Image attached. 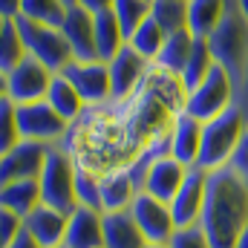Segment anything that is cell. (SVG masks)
I'll return each instance as SVG.
<instances>
[{
	"label": "cell",
	"instance_id": "cell-1",
	"mask_svg": "<svg viewBox=\"0 0 248 248\" xmlns=\"http://www.w3.org/2000/svg\"><path fill=\"white\" fill-rule=\"evenodd\" d=\"M199 228L214 248H237L248 228V179L240 176L231 165L208 170L205 208Z\"/></svg>",
	"mask_w": 248,
	"mask_h": 248
},
{
	"label": "cell",
	"instance_id": "cell-2",
	"mask_svg": "<svg viewBox=\"0 0 248 248\" xmlns=\"http://www.w3.org/2000/svg\"><path fill=\"white\" fill-rule=\"evenodd\" d=\"M205 41L211 46L214 61L222 69H228V75L234 78V87H237V81L243 75V66H246V58H248V20L240 12L237 0H228V9H225L219 26Z\"/></svg>",
	"mask_w": 248,
	"mask_h": 248
},
{
	"label": "cell",
	"instance_id": "cell-3",
	"mask_svg": "<svg viewBox=\"0 0 248 248\" xmlns=\"http://www.w3.org/2000/svg\"><path fill=\"white\" fill-rule=\"evenodd\" d=\"M248 124V116L234 104L222 116L202 124V150H199V165L202 170H217L231 165V156L240 144V136Z\"/></svg>",
	"mask_w": 248,
	"mask_h": 248
},
{
	"label": "cell",
	"instance_id": "cell-4",
	"mask_svg": "<svg viewBox=\"0 0 248 248\" xmlns=\"http://www.w3.org/2000/svg\"><path fill=\"white\" fill-rule=\"evenodd\" d=\"M41 199L44 205L61 211V214H72L78 208V193H75V162L66 156L61 144H52L44 173H41Z\"/></svg>",
	"mask_w": 248,
	"mask_h": 248
},
{
	"label": "cell",
	"instance_id": "cell-5",
	"mask_svg": "<svg viewBox=\"0 0 248 248\" xmlns=\"http://www.w3.org/2000/svg\"><path fill=\"white\" fill-rule=\"evenodd\" d=\"M237 101V87H234V78L228 75V69H222L219 63L208 72V78L193 90L187 93L185 101V113H190L193 119L199 122H211L217 116H222L225 110H231Z\"/></svg>",
	"mask_w": 248,
	"mask_h": 248
},
{
	"label": "cell",
	"instance_id": "cell-6",
	"mask_svg": "<svg viewBox=\"0 0 248 248\" xmlns=\"http://www.w3.org/2000/svg\"><path fill=\"white\" fill-rule=\"evenodd\" d=\"M17 29H20V38L26 44V52L32 58L49 66L52 72H61L66 63L72 61V49L63 38V32L58 26H46V23H38V20H29L23 15L15 17Z\"/></svg>",
	"mask_w": 248,
	"mask_h": 248
},
{
	"label": "cell",
	"instance_id": "cell-7",
	"mask_svg": "<svg viewBox=\"0 0 248 248\" xmlns=\"http://www.w3.org/2000/svg\"><path fill=\"white\" fill-rule=\"evenodd\" d=\"M52 69L44 66L38 58L26 55L12 72L0 75L3 78V95L15 104H32V101H44L52 84Z\"/></svg>",
	"mask_w": 248,
	"mask_h": 248
},
{
	"label": "cell",
	"instance_id": "cell-8",
	"mask_svg": "<svg viewBox=\"0 0 248 248\" xmlns=\"http://www.w3.org/2000/svg\"><path fill=\"white\" fill-rule=\"evenodd\" d=\"M17 107V127H20V141H46V144H58L69 122L61 119V113L44 98V101H32V104H15Z\"/></svg>",
	"mask_w": 248,
	"mask_h": 248
},
{
	"label": "cell",
	"instance_id": "cell-9",
	"mask_svg": "<svg viewBox=\"0 0 248 248\" xmlns=\"http://www.w3.org/2000/svg\"><path fill=\"white\" fill-rule=\"evenodd\" d=\"M52 144L46 141H17L12 150L0 153V185L20 179H41Z\"/></svg>",
	"mask_w": 248,
	"mask_h": 248
},
{
	"label": "cell",
	"instance_id": "cell-10",
	"mask_svg": "<svg viewBox=\"0 0 248 248\" xmlns=\"http://www.w3.org/2000/svg\"><path fill=\"white\" fill-rule=\"evenodd\" d=\"M61 75H66L75 84V90L81 93V98H84L87 107L113 101L110 66L104 61H69L61 69Z\"/></svg>",
	"mask_w": 248,
	"mask_h": 248
},
{
	"label": "cell",
	"instance_id": "cell-11",
	"mask_svg": "<svg viewBox=\"0 0 248 248\" xmlns=\"http://www.w3.org/2000/svg\"><path fill=\"white\" fill-rule=\"evenodd\" d=\"M130 214H133V219L141 228V234H144L147 243L165 246V243L173 240L176 222H173V211H170L168 202H162V199H156L150 193H139L136 202H133V208H130Z\"/></svg>",
	"mask_w": 248,
	"mask_h": 248
},
{
	"label": "cell",
	"instance_id": "cell-12",
	"mask_svg": "<svg viewBox=\"0 0 248 248\" xmlns=\"http://www.w3.org/2000/svg\"><path fill=\"white\" fill-rule=\"evenodd\" d=\"M63 38L72 49V61H98V49H95V15L81 9L78 3L69 6L66 20L61 26Z\"/></svg>",
	"mask_w": 248,
	"mask_h": 248
},
{
	"label": "cell",
	"instance_id": "cell-13",
	"mask_svg": "<svg viewBox=\"0 0 248 248\" xmlns=\"http://www.w3.org/2000/svg\"><path fill=\"white\" fill-rule=\"evenodd\" d=\"M110 66V84H113V98H127L136 93V87L144 81V75L150 72L153 61H147L139 49H133L130 44H124L119 55L107 63Z\"/></svg>",
	"mask_w": 248,
	"mask_h": 248
},
{
	"label": "cell",
	"instance_id": "cell-14",
	"mask_svg": "<svg viewBox=\"0 0 248 248\" xmlns=\"http://www.w3.org/2000/svg\"><path fill=\"white\" fill-rule=\"evenodd\" d=\"M205 190H208V170L190 168V173H187L182 190H179L176 199L170 202L176 228L199 225V217H202V208H205Z\"/></svg>",
	"mask_w": 248,
	"mask_h": 248
},
{
	"label": "cell",
	"instance_id": "cell-15",
	"mask_svg": "<svg viewBox=\"0 0 248 248\" xmlns=\"http://www.w3.org/2000/svg\"><path fill=\"white\" fill-rule=\"evenodd\" d=\"M63 246L66 248H104V211L78 205L69 214Z\"/></svg>",
	"mask_w": 248,
	"mask_h": 248
},
{
	"label": "cell",
	"instance_id": "cell-16",
	"mask_svg": "<svg viewBox=\"0 0 248 248\" xmlns=\"http://www.w3.org/2000/svg\"><path fill=\"white\" fill-rule=\"evenodd\" d=\"M141 190L136 185L133 173L127 165H119V168H110L101 173V211L110 214V211H130L136 196Z\"/></svg>",
	"mask_w": 248,
	"mask_h": 248
},
{
	"label": "cell",
	"instance_id": "cell-17",
	"mask_svg": "<svg viewBox=\"0 0 248 248\" xmlns=\"http://www.w3.org/2000/svg\"><path fill=\"white\" fill-rule=\"evenodd\" d=\"M187 173H190L187 165L176 162L173 156H165V159H159V162L150 168L141 193H150V196H156V199H162V202L170 205V202L176 199V193L182 190V185H185Z\"/></svg>",
	"mask_w": 248,
	"mask_h": 248
},
{
	"label": "cell",
	"instance_id": "cell-18",
	"mask_svg": "<svg viewBox=\"0 0 248 248\" xmlns=\"http://www.w3.org/2000/svg\"><path fill=\"white\" fill-rule=\"evenodd\" d=\"M26 231L35 237V243L41 248H61L66 240V225H69V217L49 208V205H38L26 219Z\"/></svg>",
	"mask_w": 248,
	"mask_h": 248
},
{
	"label": "cell",
	"instance_id": "cell-19",
	"mask_svg": "<svg viewBox=\"0 0 248 248\" xmlns=\"http://www.w3.org/2000/svg\"><path fill=\"white\" fill-rule=\"evenodd\" d=\"M199 150H202V122L193 119L190 113H179L173 122V141H170V156L187 168L199 165Z\"/></svg>",
	"mask_w": 248,
	"mask_h": 248
},
{
	"label": "cell",
	"instance_id": "cell-20",
	"mask_svg": "<svg viewBox=\"0 0 248 248\" xmlns=\"http://www.w3.org/2000/svg\"><path fill=\"white\" fill-rule=\"evenodd\" d=\"M104 248H147V240L130 211L104 214Z\"/></svg>",
	"mask_w": 248,
	"mask_h": 248
},
{
	"label": "cell",
	"instance_id": "cell-21",
	"mask_svg": "<svg viewBox=\"0 0 248 248\" xmlns=\"http://www.w3.org/2000/svg\"><path fill=\"white\" fill-rule=\"evenodd\" d=\"M41 182L38 179H20V182H3L0 185V208L15 211L17 217H29L41 205Z\"/></svg>",
	"mask_w": 248,
	"mask_h": 248
},
{
	"label": "cell",
	"instance_id": "cell-22",
	"mask_svg": "<svg viewBox=\"0 0 248 248\" xmlns=\"http://www.w3.org/2000/svg\"><path fill=\"white\" fill-rule=\"evenodd\" d=\"M228 9V0H187V29L193 38H208L222 15Z\"/></svg>",
	"mask_w": 248,
	"mask_h": 248
},
{
	"label": "cell",
	"instance_id": "cell-23",
	"mask_svg": "<svg viewBox=\"0 0 248 248\" xmlns=\"http://www.w3.org/2000/svg\"><path fill=\"white\" fill-rule=\"evenodd\" d=\"M46 101L61 113V119L72 124L84 110H87V104H84V98H81V93L75 90V84L61 75V72H55L52 75V84H49V93H46Z\"/></svg>",
	"mask_w": 248,
	"mask_h": 248
},
{
	"label": "cell",
	"instance_id": "cell-24",
	"mask_svg": "<svg viewBox=\"0 0 248 248\" xmlns=\"http://www.w3.org/2000/svg\"><path fill=\"white\" fill-rule=\"evenodd\" d=\"M124 44H127V38H124L113 9L98 12L95 15V49H98V61L110 63L119 55V49H122Z\"/></svg>",
	"mask_w": 248,
	"mask_h": 248
},
{
	"label": "cell",
	"instance_id": "cell-25",
	"mask_svg": "<svg viewBox=\"0 0 248 248\" xmlns=\"http://www.w3.org/2000/svg\"><path fill=\"white\" fill-rule=\"evenodd\" d=\"M193 41H196V38L190 35V29L170 32L168 41H165V46H162V52H159V58L153 63L162 66V69H168V72H173V75H182L187 58H190V52H193Z\"/></svg>",
	"mask_w": 248,
	"mask_h": 248
},
{
	"label": "cell",
	"instance_id": "cell-26",
	"mask_svg": "<svg viewBox=\"0 0 248 248\" xmlns=\"http://www.w3.org/2000/svg\"><path fill=\"white\" fill-rule=\"evenodd\" d=\"M29 52H26V44L20 38V29L15 23V17H0V75L12 72L17 63L23 61Z\"/></svg>",
	"mask_w": 248,
	"mask_h": 248
},
{
	"label": "cell",
	"instance_id": "cell-27",
	"mask_svg": "<svg viewBox=\"0 0 248 248\" xmlns=\"http://www.w3.org/2000/svg\"><path fill=\"white\" fill-rule=\"evenodd\" d=\"M214 66H217V61H214V55H211L208 41H205V38H196V41H193V52H190L185 69H182V75H179L187 93H193V90L208 78V72H211Z\"/></svg>",
	"mask_w": 248,
	"mask_h": 248
},
{
	"label": "cell",
	"instance_id": "cell-28",
	"mask_svg": "<svg viewBox=\"0 0 248 248\" xmlns=\"http://www.w3.org/2000/svg\"><path fill=\"white\" fill-rule=\"evenodd\" d=\"M165 41H168V32L156 23V17L150 15L139 29H136V35L127 41L133 49H139L147 61H156L159 58V52H162V46H165Z\"/></svg>",
	"mask_w": 248,
	"mask_h": 248
},
{
	"label": "cell",
	"instance_id": "cell-29",
	"mask_svg": "<svg viewBox=\"0 0 248 248\" xmlns=\"http://www.w3.org/2000/svg\"><path fill=\"white\" fill-rule=\"evenodd\" d=\"M66 12H69L66 0H20V15L29 20L46 23V26L61 29L63 20H66Z\"/></svg>",
	"mask_w": 248,
	"mask_h": 248
},
{
	"label": "cell",
	"instance_id": "cell-30",
	"mask_svg": "<svg viewBox=\"0 0 248 248\" xmlns=\"http://www.w3.org/2000/svg\"><path fill=\"white\" fill-rule=\"evenodd\" d=\"M150 9H153V0H116L113 3V15H116V20H119V26H122L127 41L150 17Z\"/></svg>",
	"mask_w": 248,
	"mask_h": 248
},
{
	"label": "cell",
	"instance_id": "cell-31",
	"mask_svg": "<svg viewBox=\"0 0 248 248\" xmlns=\"http://www.w3.org/2000/svg\"><path fill=\"white\" fill-rule=\"evenodd\" d=\"M150 15L168 35L187 29V0H153Z\"/></svg>",
	"mask_w": 248,
	"mask_h": 248
},
{
	"label": "cell",
	"instance_id": "cell-32",
	"mask_svg": "<svg viewBox=\"0 0 248 248\" xmlns=\"http://www.w3.org/2000/svg\"><path fill=\"white\" fill-rule=\"evenodd\" d=\"M75 193H78V205L101 211V173L75 165Z\"/></svg>",
	"mask_w": 248,
	"mask_h": 248
},
{
	"label": "cell",
	"instance_id": "cell-33",
	"mask_svg": "<svg viewBox=\"0 0 248 248\" xmlns=\"http://www.w3.org/2000/svg\"><path fill=\"white\" fill-rule=\"evenodd\" d=\"M20 141V127H17V107L6 95H0V153L12 150Z\"/></svg>",
	"mask_w": 248,
	"mask_h": 248
},
{
	"label": "cell",
	"instance_id": "cell-34",
	"mask_svg": "<svg viewBox=\"0 0 248 248\" xmlns=\"http://www.w3.org/2000/svg\"><path fill=\"white\" fill-rule=\"evenodd\" d=\"M26 231V222H23V217H17L15 211H6V208H0V248L12 246L20 234Z\"/></svg>",
	"mask_w": 248,
	"mask_h": 248
},
{
	"label": "cell",
	"instance_id": "cell-35",
	"mask_svg": "<svg viewBox=\"0 0 248 248\" xmlns=\"http://www.w3.org/2000/svg\"><path fill=\"white\" fill-rule=\"evenodd\" d=\"M170 248H214L211 240L205 237V231L199 225H190V228H176L173 240L168 243Z\"/></svg>",
	"mask_w": 248,
	"mask_h": 248
},
{
	"label": "cell",
	"instance_id": "cell-36",
	"mask_svg": "<svg viewBox=\"0 0 248 248\" xmlns=\"http://www.w3.org/2000/svg\"><path fill=\"white\" fill-rule=\"evenodd\" d=\"M231 168H234L240 176L248 179V124H246V130H243V136H240V144H237L234 156H231Z\"/></svg>",
	"mask_w": 248,
	"mask_h": 248
},
{
	"label": "cell",
	"instance_id": "cell-37",
	"mask_svg": "<svg viewBox=\"0 0 248 248\" xmlns=\"http://www.w3.org/2000/svg\"><path fill=\"white\" fill-rule=\"evenodd\" d=\"M243 113L248 116V58H246V66H243V75L237 81V101H234Z\"/></svg>",
	"mask_w": 248,
	"mask_h": 248
},
{
	"label": "cell",
	"instance_id": "cell-38",
	"mask_svg": "<svg viewBox=\"0 0 248 248\" xmlns=\"http://www.w3.org/2000/svg\"><path fill=\"white\" fill-rule=\"evenodd\" d=\"M113 3H116V0H78V6H81V9H87V12H93V15L113 9Z\"/></svg>",
	"mask_w": 248,
	"mask_h": 248
},
{
	"label": "cell",
	"instance_id": "cell-39",
	"mask_svg": "<svg viewBox=\"0 0 248 248\" xmlns=\"http://www.w3.org/2000/svg\"><path fill=\"white\" fill-rule=\"evenodd\" d=\"M20 15V0H0V17H17Z\"/></svg>",
	"mask_w": 248,
	"mask_h": 248
},
{
	"label": "cell",
	"instance_id": "cell-40",
	"mask_svg": "<svg viewBox=\"0 0 248 248\" xmlns=\"http://www.w3.org/2000/svg\"><path fill=\"white\" fill-rule=\"evenodd\" d=\"M6 248H41V246L35 243V237H32L29 231H23V234H20V237H17L12 246H6Z\"/></svg>",
	"mask_w": 248,
	"mask_h": 248
},
{
	"label": "cell",
	"instance_id": "cell-41",
	"mask_svg": "<svg viewBox=\"0 0 248 248\" xmlns=\"http://www.w3.org/2000/svg\"><path fill=\"white\" fill-rule=\"evenodd\" d=\"M237 6H240V12L246 15V20H248V0H237Z\"/></svg>",
	"mask_w": 248,
	"mask_h": 248
},
{
	"label": "cell",
	"instance_id": "cell-42",
	"mask_svg": "<svg viewBox=\"0 0 248 248\" xmlns=\"http://www.w3.org/2000/svg\"><path fill=\"white\" fill-rule=\"evenodd\" d=\"M237 248H248V228H246V234L240 237V243H237Z\"/></svg>",
	"mask_w": 248,
	"mask_h": 248
},
{
	"label": "cell",
	"instance_id": "cell-43",
	"mask_svg": "<svg viewBox=\"0 0 248 248\" xmlns=\"http://www.w3.org/2000/svg\"><path fill=\"white\" fill-rule=\"evenodd\" d=\"M147 248H170V246H168V243H165V246H159V243H147Z\"/></svg>",
	"mask_w": 248,
	"mask_h": 248
},
{
	"label": "cell",
	"instance_id": "cell-44",
	"mask_svg": "<svg viewBox=\"0 0 248 248\" xmlns=\"http://www.w3.org/2000/svg\"><path fill=\"white\" fill-rule=\"evenodd\" d=\"M75 3H78V0H66V6H75Z\"/></svg>",
	"mask_w": 248,
	"mask_h": 248
},
{
	"label": "cell",
	"instance_id": "cell-45",
	"mask_svg": "<svg viewBox=\"0 0 248 248\" xmlns=\"http://www.w3.org/2000/svg\"><path fill=\"white\" fill-rule=\"evenodd\" d=\"M61 248H66V246H61Z\"/></svg>",
	"mask_w": 248,
	"mask_h": 248
}]
</instances>
